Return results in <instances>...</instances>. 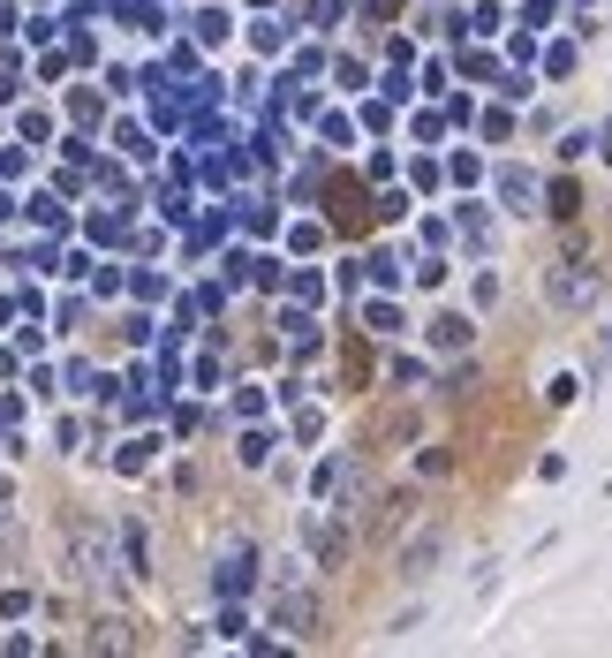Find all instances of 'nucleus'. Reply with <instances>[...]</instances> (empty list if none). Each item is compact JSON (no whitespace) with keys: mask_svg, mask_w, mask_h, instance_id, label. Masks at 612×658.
Here are the masks:
<instances>
[{"mask_svg":"<svg viewBox=\"0 0 612 658\" xmlns=\"http://www.w3.org/2000/svg\"><path fill=\"white\" fill-rule=\"evenodd\" d=\"M280 613H288V628H295V636H310V598H288Z\"/></svg>","mask_w":612,"mask_h":658,"instance_id":"obj_2","label":"nucleus"},{"mask_svg":"<svg viewBox=\"0 0 612 658\" xmlns=\"http://www.w3.org/2000/svg\"><path fill=\"white\" fill-rule=\"evenodd\" d=\"M552 303H560V311L597 303V273H590V265H552Z\"/></svg>","mask_w":612,"mask_h":658,"instance_id":"obj_1","label":"nucleus"}]
</instances>
